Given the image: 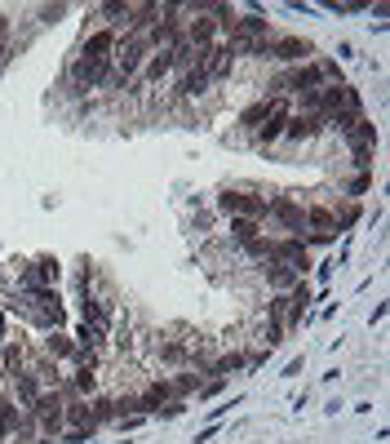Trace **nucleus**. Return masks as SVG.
<instances>
[{
	"mask_svg": "<svg viewBox=\"0 0 390 444\" xmlns=\"http://www.w3.org/2000/svg\"><path fill=\"white\" fill-rule=\"evenodd\" d=\"M253 54H262V58H280V62H297V67H302V62H306L311 54H315V49H311V40H275V45H258V49H253Z\"/></svg>",
	"mask_w": 390,
	"mask_h": 444,
	"instance_id": "3",
	"label": "nucleus"
},
{
	"mask_svg": "<svg viewBox=\"0 0 390 444\" xmlns=\"http://www.w3.org/2000/svg\"><path fill=\"white\" fill-rule=\"evenodd\" d=\"M58 13H62V5H54V9H40V23H58Z\"/></svg>",
	"mask_w": 390,
	"mask_h": 444,
	"instance_id": "20",
	"label": "nucleus"
},
{
	"mask_svg": "<svg viewBox=\"0 0 390 444\" xmlns=\"http://www.w3.org/2000/svg\"><path fill=\"white\" fill-rule=\"evenodd\" d=\"M205 85H209V67H205V58L195 54V67H186L182 80H178V98H191V93H200Z\"/></svg>",
	"mask_w": 390,
	"mask_h": 444,
	"instance_id": "7",
	"label": "nucleus"
},
{
	"mask_svg": "<svg viewBox=\"0 0 390 444\" xmlns=\"http://www.w3.org/2000/svg\"><path fill=\"white\" fill-rule=\"evenodd\" d=\"M76 387L93 396V369H89V365H80V369H76Z\"/></svg>",
	"mask_w": 390,
	"mask_h": 444,
	"instance_id": "18",
	"label": "nucleus"
},
{
	"mask_svg": "<svg viewBox=\"0 0 390 444\" xmlns=\"http://www.w3.org/2000/svg\"><path fill=\"white\" fill-rule=\"evenodd\" d=\"M306 227H315V232H328V236H333V232H337V218H333L328 209H311V213H306Z\"/></svg>",
	"mask_w": 390,
	"mask_h": 444,
	"instance_id": "14",
	"label": "nucleus"
},
{
	"mask_svg": "<svg viewBox=\"0 0 390 444\" xmlns=\"http://www.w3.org/2000/svg\"><path fill=\"white\" fill-rule=\"evenodd\" d=\"M270 209H275L280 213V218H284V227H293V232L302 236V232H306V213H302L297 205H288V200H275V205H270Z\"/></svg>",
	"mask_w": 390,
	"mask_h": 444,
	"instance_id": "12",
	"label": "nucleus"
},
{
	"mask_svg": "<svg viewBox=\"0 0 390 444\" xmlns=\"http://www.w3.org/2000/svg\"><path fill=\"white\" fill-rule=\"evenodd\" d=\"M13 377H18V396H23V404H31V400L40 396V391H36V377H31L27 369H23V373H13Z\"/></svg>",
	"mask_w": 390,
	"mask_h": 444,
	"instance_id": "16",
	"label": "nucleus"
},
{
	"mask_svg": "<svg viewBox=\"0 0 390 444\" xmlns=\"http://www.w3.org/2000/svg\"><path fill=\"white\" fill-rule=\"evenodd\" d=\"M217 205H222L226 213H235V218H258V213L266 209V200H253V195H244V191H226V195H217Z\"/></svg>",
	"mask_w": 390,
	"mask_h": 444,
	"instance_id": "6",
	"label": "nucleus"
},
{
	"mask_svg": "<svg viewBox=\"0 0 390 444\" xmlns=\"http://www.w3.org/2000/svg\"><path fill=\"white\" fill-rule=\"evenodd\" d=\"M0 377H5V365H0Z\"/></svg>",
	"mask_w": 390,
	"mask_h": 444,
	"instance_id": "21",
	"label": "nucleus"
},
{
	"mask_svg": "<svg viewBox=\"0 0 390 444\" xmlns=\"http://www.w3.org/2000/svg\"><path fill=\"white\" fill-rule=\"evenodd\" d=\"M168 72H173V49H160L156 58L147 62V72H142V80H151V85H156V80H164Z\"/></svg>",
	"mask_w": 390,
	"mask_h": 444,
	"instance_id": "11",
	"label": "nucleus"
},
{
	"mask_svg": "<svg viewBox=\"0 0 390 444\" xmlns=\"http://www.w3.org/2000/svg\"><path fill=\"white\" fill-rule=\"evenodd\" d=\"M115 31L111 27H103V31H93L89 40H84V49H80V58H98V62H111L115 58Z\"/></svg>",
	"mask_w": 390,
	"mask_h": 444,
	"instance_id": "5",
	"label": "nucleus"
},
{
	"mask_svg": "<svg viewBox=\"0 0 390 444\" xmlns=\"http://www.w3.org/2000/svg\"><path fill=\"white\" fill-rule=\"evenodd\" d=\"M266 275H270V285H275V289H288V285H297V280H302V275H297L293 267H284V262H270Z\"/></svg>",
	"mask_w": 390,
	"mask_h": 444,
	"instance_id": "13",
	"label": "nucleus"
},
{
	"mask_svg": "<svg viewBox=\"0 0 390 444\" xmlns=\"http://www.w3.org/2000/svg\"><path fill=\"white\" fill-rule=\"evenodd\" d=\"M147 49H151V45H147L142 36H129L125 45H115V58H111V67H115V85H120V89L129 85L133 76H138L142 58H147Z\"/></svg>",
	"mask_w": 390,
	"mask_h": 444,
	"instance_id": "1",
	"label": "nucleus"
},
{
	"mask_svg": "<svg viewBox=\"0 0 390 444\" xmlns=\"http://www.w3.org/2000/svg\"><path fill=\"white\" fill-rule=\"evenodd\" d=\"M107 76H111V62H98V58H76V62H71V80H76L80 89L103 85Z\"/></svg>",
	"mask_w": 390,
	"mask_h": 444,
	"instance_id": "4",
	"label": "nucleus"
},
{
	"mask_svg": "<svg viewBox=\"0 0 390 444\" xmlns=\"http://www.w3.org/2000/svg\"><path fill=\"white\" fill-rule=\"evenodd\" d=\"M231 232H235V240H258V218H231Z\"/></svg>",
	"mask_w": 390,
	"mask_h": 444,
	"instance_id": "15",
	"label": "nucleus"
},
{
	"mask_svg": "<svg viewBox=\"0 0 390 444\" xmlns=\"http://www.w3.org/2000/svg\"><path fill=\"white\" fill-rule=\"evenodd\" d=\"M346 134H350V147H355V156H360V164H368V152H372V142H377V129H372L368 120H355Z\"/></svg>",
	"mask_w": 390,
	"mask_h": 444,
	"instance_id": "8",
	"label": "nucleus"
},
{
	"mask_svg": "<svg viewBox=\"0 0 390 444\" xmlns=\"http://www.w3.org/2000/svg\"><path fill=\"white\" fill-rule=\"evenodd\" d=\"M49 351H54V355H76V360H80V347H76V342H67V338H58V334L49 338Z\"/></svg>",
	"mask_w": 390,
	"mask_h": 444,
	"instance_id": "17",
	"label": "nucleus"
},
{
	"mask_svg": "<svg viewBox=\"0 0 390 444\" xmlns=\"http://www.w3.org/2000/svg\"><path fill=\"white\" fill-rule=\"evenodd\" d=\"M248 360L244 355H226V360H217V373H231V369H244Z\"/></svg>",
	"mask_w": 390,
	"mask_h": 444,
	"instance_id": "19",
	"label": "nucleus"
},
{
	"mask_svg": "<svg viewBox=\"0 0 390 444\" xmlns=\"http://www.w3.org/2000/svg\"><path fill=\"white\" fill-rule=\"evenodd\" d=\"M0 436H5V426H0Z\"/></svg>",
	"mask_w": 390,
	"mask_h": 444,
	"instance_id": "22",
	"label": "nucleus"
},
{
	"mask_svg": "<svg viewBox=\"0 0 390 444\" xmlns=\"http://www.w3.org/2000/svg\"><path fill=\"white\" fill-rule=\"evenodd\" d=\"M27 293L36 298L40 320H45V324H62V302H58V293H54V289H27Z\"/></svg>",
	"mask_w": 390,
	"mask_h": 444,
	"instance_id": "9",
	"label": "nucleus"
},
{
	"mask_svg": "<svg viewBox=\"0 0 390 444\" xmlns=\"http://www.w3.org/2000/svg\"><path fill=\"white\" fill-rule=\"evenodd\" d=\"M270 262H284V267H293L297 275H306V267H311L306 240H302V236H288V240H280V244H270Z\"/></svg>",
	"mask_w": 390,
	"mask_h": 444,
	"instance_id": "2",
	"label": "nucleus"
},
{
	"mask_svg": "<svg viewBox=\"0 0 390 444\" xmlns=\"http://www.w3.org/2000/svg\"><path fill=\"white\" fill-rule=\"evenodd\" d=\"M213 36H217V23H213V18H195L191 31H186V45H191L195 54H200V49H209V45H213Z\"/></svg>",
	"mask_w": 390,
	"mask_h": 444,
	"instance_id": "10",
	"label": "nucleus"
}]
</instances>
